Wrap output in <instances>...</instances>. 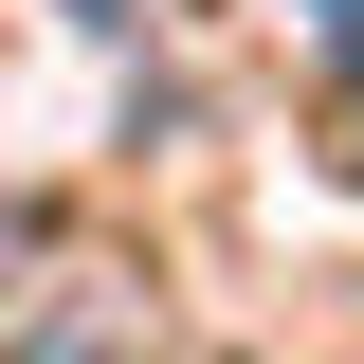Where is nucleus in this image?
Here are the masks:
<instances>
[{
	"label": "nucleus",
	"mask_w": 364,
	"mask_h": 364,
	"mask_svg": "<svg viewBox=\"0 0 364 364\" xmlns=\"http://www.w3.org/2000/svg\"><path fill=\"white\" fill-rule=\"evenodd\" d=\"M0 255H18V219H0Z\"/></svg>",
	"instance_id": "obj_3"
},
{
	"label": "nucleus",
	"mask_w": 364,
	"mask_h": 364,
	"mask_svg": "<svg viewBox=\"0 0 364 364\" xmlns=\"http://www.w3.org/2000/svg\"><path fill=\"white\" fill-rule=\"evenodd\" d=\"M291 37H310V55H364V0H291Z\"/></svg>",
	"instance_id": "obj_1"
},
{
	"label": "nucleus",
	"mask_w": 364,
	"mask_h": 364,
	"mask_svg": "<svg viewBox=\"0 0 364 364\" xmlns=\"http://www.w3.org/2000/svg\"><path fill=\"white\" fill-rule=\"evenodd\" d=\"M346 164H364V128H346Z\"/></svg>",
	"instance_id": "obj_4"
},
{
	"label": "nucleus",
	"mask_w": 364,
	"mask_h": 364,
	"mask_svg": "<svg viewBox=\"0 0 364 364\" xmlns=\"http://www.w3.org/2000/svg\"><path fill=\"white\" fill-rule=\"evenodd\" d=\"M73 18H146V0H73Z\"/></svg>",
	"instance_id": "obj_2"
}]
</instances>
